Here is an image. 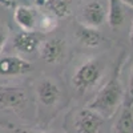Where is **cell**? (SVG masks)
Here are the masks:
<instances>
[{"mask_svg":"<svg viewBox=\"0 0 133 133\" xmlns=\"http://www.w3.org/2000/svg\"><path fill=\"white\" fill-rule=\"evenodd\" d=\"M123 100H124L123 85L120 83L118 73L116 72L100 88V91L96 93L93 100L88 104V108L96 110L104 118H112L123 104Z\"/></svg>","mask_w":133,"mask_h":133,"instance_id":"cell-1","label":"cell"},{"mask_svg":"<svg viewBox=\"0 0 133 133\" xmlns=\"http://www.w3.org/2000/svg\"><path fill=\"white\" fill-rule=\"evenodd\" d=\"M103 76V65L98 60L91 59L84 61L72 77V85L76 91L85 92L95 87Z\"/></svg>","mask_w":133,"mask_h":133,"instance_id":"cell-2","label":"cell"},{"mask_svg":"<svg viewBox=\"0 0 133 133\" xmlns=\"http://www.w3.org/2000/svg\"><path fill=\"white\" fill-rule=\"evenodd\" d=\"M105 118L91 108H81L73 116L72 127L76 133H101Z\"/></svg>","mask_w":133,"mask_h":133,"instance_id":"cell-3","label":"cell"},{"mask_svg":"<svg viewBox=\"0 0 133 133\" xmlns=\"http://www.w3.org/2000/svg\"><path fill=\"white\" fill-rule=\"evenodd\" d=\"M28 93L24 88L0 87V108L11 112H21L27 108Z\"/></svg>","mask_w":133,"mask_h":133,"instance_id":"cell-4","label":"cell"},{"mask_svg":"<svg viewBox=\"0 0 133 133\" xmlns=\"http://www.w3.org/2000/svg\"><path fill=\"white\" fill-rule=\"evenodd\" d=\"M105 20H107V8L101 2L92 0L83 7L81 21L84 25L98 28L105 23Z\"/></svg>","mask_w":133,"mask_h":133,"instance_id":"cell-5","label":"cell"},{"mask_svg":"<svg viewBox=\"0 0 133 133\" xmlns=\"http://www.w3.org/2000/svg\"><path fill=\"white\" fill-rule=\"evenodd\" d=\"M36 95L39 98V103L45 108L56 107L61 98V91L59 85L49 79L41 80L39 83L36 88Z\"/></svg>","mask_w":133,"mask_h":133,"instance_id":"cell-6","label":"cell"},{"mask_svg":"<svg viewBox=\"0 0 133 133\" xmlns=\"http://www.w3.org/2000/svg\"><path fill=\"white\" fill-rule=\"evenodd\" d=\"M32 71V64L20 56L0 57V75L2 76H23Z\"/></svg>","mask_w":133,"mask_h":133,"instance_id":"cell-7","label":"cell"},{"mask_svg":"<svg viewBox=\"0 0 133 133\" xmlns=\"http://www.w3.org/2000/svg\"><path fill=\"white\" fill-rule=\"evenodd\" d=\"M41 59L48 64H56L63 60L66 52V43L60 37L47 40L41 47Z\"/></svg>","mask_w":133,"mask_h":133,"instance_id":"cell-8","label":"cell"},{"mask_svg":"<svg viewBox=\"0 0 133 133\" xmlns=\"http://www.w3.org/2000/svg\"><path fill=\"white\" fill-rule=\"evenodd\" d=\"M40 36L33 31H21L14 37V47L20 53L36 52L40 45Z\"/></svg>","mask_w":133,"mask_h":133,"instance_id":"cell-9","label":"cell"},{"mask_svg":"<svg viewBox=\"0 0 133 133\" xmlns=\"http://www.w3.org/2000/svg\"><path fill=\"white\" fill-rule=\"evenodd\" d=\"M76 36L84 47L88 48H96L103 43V35L100 33L97 28L88 27V25H80L76 31Z\"/></svg>","mask_w":133,"mask_h":133,"instance_id":"cell-10","label":"cell"},{"mask_svg":"<svg viewBox=\"0 0 133 133\" xmlns=\"http://www.w3.org/2000/svg\"><path fill=\"white\" fill-rule=\"evenodd\" d=\"M14 19L23 31H33L36 27V12L29 7H17L14 12Z\"/></svg>","mask_w":133,"mask_h":133,"instance_id":"cell-11","label":"cell"},{"mask_svg":"<svg viewBox=\"0 0 133 133\" xmlns=\"http://www.w3.org/2000/svg\"><path fill=\"white\" fill-rule=\"evenodd\" d=\"M107 19L110 28H118L123 25L125 20V12L123 3L120 0H108V8H107Z\"/></svg>","mask_w":133,"mask_h":133,"instance_id":"cell-12","label":"cell"},{"mask_svg":"<svg viewBox=\"0 0 133 133\" xmlns=\"http://www.w3.org/2000/svg\"><path fill=\"white\" fill-rule=\"evenodd\" d=\"M116 133H133V109L130 107H124L117 117L115 124Z\"/></svg>","mask_w":133,"mask_h":133,"instance_id":"cell-13","label":"cell"},{"mask_svg":"<svg viewBox=\"0 0 133 133\" xmlns=\"http://www.w3.org/2000/svg\"><path fill=\"white\" fill-rule=\"evenodd\" d=\"M48 8L56 17H66L71 15L69 0H48Z\"/></svg>","mask_w":133,"mask_h":133,"instance_id":"cell-14","label":"cell"},{"mask_svg":"<svg viewBox=\"0 0 133 133\" xmlns=\"http://www.w3.org/2000/svg\"><path fill=\"white\" fill-rule=\"evenodd\" d=\"M57 25V20H56V16H53V15H45V16H43L41 20H40V29L43 32H51L53 31L55 28H56Z\"/></svg>","mask_w":133,"mask_h":133,"instance_id":"cell-15","label":"cell"},{"mask_svg":"<svg viewBox=\"0 0 133 133\" xmlns=\"http://www.w3.org/2000/svg\"><path fill=\"white\" fill-rule=\"evenodd\" d=\"M125 105L127 107H133V65L130 69L129 80H128V89H127V96H125Z\"/></svg>","mask_w":133,"mask_h":133,"instance_id":"cell-16","label":"cell"},{"mask_svg":"<svg viewBox=\"0 0 133 133\" xmlns=\"http://www.w3.org/2000/svg\"><path fill=\"white\" fill-rule=\"evenodd\" d=\"M5 43H7V33L3 31V29H0V53H2L4 45H5Z\"/></svg>","mask_w":133,"mask_h":133,"instance_id":"cell-17","label":"cell"},{"mask_svg":"<svg viewBox=\"0 0 133 133\" xmlns=\"http://www.w3.org/2000/svg\"><path fill=\"white\" fill-rule=\"evenodd\" d=\"M15 133H47L41 130H33V129H24V128H14Z\"/></svg>","mask_w":133,"mask_h":133,"instance_id":"cell-18","label":"cell"},{"mask_svg":"<svg viewBox=\"0 0 133 133\" xmlns=\"http://www.w3.org/2000/svg\"><path fill=\"white\" fill-rule=\"evenodd\" d=\"M0 3H2L3 5H5V7H11V5H14L15 0H0Z\"/></svg>","mask_w":133,"mask_h":133,"instance_id":"cell-19","label":"cell"},{"mask_svg":"<svg viewBox=\"0 0 133 133\" xmlns=\"http://www.w3.org/2000/svg\"><path fill=\"white\" fill-rule=\"evenodd\" d=\"M121 3H123L124 5H128L130 8H133V0H120Z\"/></svg>","mask_w":133,"mask_h":133,"instance_id":"cell-20","label":"cell"},{"mask_svg":"<svg viewBox=\"0 0 133 133\" xmlns=\"http://www.w3.org/2000/svg\"><path fill=\"white\" fill-rule=\"evenodd\" d=\"M129 41L133 47V23H132V27H130V32H129Z\"/></svg>","mask_w":133,"mask_h":133,"instance_id":"cell-21","label":"cell"}]
</instances>
